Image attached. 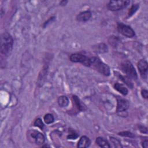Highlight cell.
<instances>
[{"mask_svg": "<svg viewBox=\"0 0 148 148\" xmlns=\"http://www.w3.org/2000/svg\"><path fill=\"white\" fill-rule=\"evenodd\" d=\"M13 40L12 36L8 33H3L1 36L0 50L1 54L8 55L12 50Z\"/></svg>", "mask_w": 148, "mask_h": 148, "instance_id": "cell-1", "label": "cell"}, {"mask_svg": "<svg viewBox=\"0 0 148 148\" xmlns=\"http://www.w3.org/2000/svg\"><path fill=\"white\" fill-rule=\"evenodd\" d=\"M90 58V65L94 69L100 72L105 76H109L110 75V68L108 65L103 62L100 58L97 57H92Z\"/></svg>", "mask_w": 148, "mask_h": 148, "instance_id": "cell-2", "label": "cell"}, {"mask_svg": "<svg viewBox=\"0 0 148 148\" xmlns=\"http://www.w3.org/2000/svg\"><path fill=\"white\" fill-rule=\"evenodd\" d=\"M120 69L130 79H136L138 78L137 73L135 68L128 60L124 61L121 64Z\"/></svg>", "mask_w": 148, "mask_h": 148, "instance_id": "cell-3", "label": "cell"}, {"mask_svg": "<svg viewBox=\"0 0 148 148\" xmlns=\"http://www.w3.org/2000/svg\"><path fill=\"white\" fill-rule=\"evenodd\" d=\"M130 3V1H110L108 4V8L111 11H117L125 8Z\"/></svg>", "mask_w": 148, "mask_h": 148, "instance_id": "cell-4", "label": "cell"}, {"mask_svg": "<svg viewBox=\"0 0 148 148\" xmlns=\"http://www.w3.org/2000/svg\"><path fill=\"white\" fill-rule=\"evenodd\" d=\"M70 60L72 62H80L87 66H90V58L83 54L78 53L72 54L70 56Z\"/></svg>", "mask_w": 148, "mask_h": 148, "instance_id": "cell-5", "label": "cell"}, {"mask_svg": "<svg viewBox=\"0 0 148 148\" xmlns=\"http://www.w3.org/2000/svg\"><path fill=\"white\" fill-rule=\"evenodd\" d=\"M118 31L128 38H132L135 36V32L130 26L125 25L123 23H119L117 25Z\"/></svg>", "mask_w": 148, "mask_h": 148, "instance_id": "cell-6", "label": "cell"}, {"mask_svg": "<svg viewBox=\"0 0 148 148\" xmlns=\"http://www.w3.org/2000/svg\"><path fill=\"white\" fill-rule=\"evenodd\" d=\"M138 68L140 72V76L143 79H146L147 76L148 64L145 60H140L138 62Z\"/></svg>", "mask_w": 148, "mask_h": 148, "instance_id": "cell-7", "label": "cell"}, {"mask_svg": "<svg viewBox=\"0 0 148 148\" xmlns=\"http://www.w3.org/2000/svg\"><path fill=\"white\" fill-rule=\"evenodd\" d=\"M129 102L127 100L119 97L117 98V112L125 111L129 108Z\"/></svg>", "mask_w": 148, "mask_h": 148, "instance_id": "cell-8", "label": "cell"}, {"mask_svg": "<svg viewBox=\"0 0 148 148\" xmlns=\"http://www.w3.org/2000/svg\"><path fill=\"white\" fill-rule=\"evenodd\" d=\"M31 136L34 138V141L37 145H42L45 142V138L44 135L37 131H32L31 133Z\"/></svg>", "mask_w": 148, "mask_h": 148, "instance_id": "cell-9", "label": "cell"}, {"mask_svg": "<svg viewBox=\"0 0 148 148\" xmlns=\"http://www.w3.org/2000/svg\"><path fill=\"white\" fill-rule=\"evenodd\" d=\"M91 17V13L89 10L84 11L77 14L76 20L79 22H85L90 20Z\"/></svg>", "mask_w": 148, "mask_h": 148, "instance_id": "cell-10", "label": "cell"}, {"mask_svg": "<svg viewBox=\"0 0 148 148\" xmlns=\"http://www.w3.org/2000/svg\"><path fill=\"white\" fill-rule=\"evenodd\" d=\"M92 49L94 51L97 53H105L108 51V48L107 46L103 43H98L96 45L93 46Z\"/></svg>", "mask_w": 148, "mask_h": 148, "instance_id": "cell-11", "label": "cell"}, {"mask_svg": "<svg viewBox=\"0 0 148 148\" xmlns=\"http://www.w3.org/2000/svg\"><path fill=\"white\" fill-rule=\"evenodd\" d=\"M91 141L90 139L86 136H83L79 139L77 146L79 148H85L88 147Z\"/></svg>", "mask_w": 148, "mask_h": 148, "instance_id": "cell-12", "label": "cell"}, {"mask_svg": "<svg viewBox=\"0 0 148 148\" xmlns=\"http://www.w3.org/2000/svg\"><path fill=\"white\" fill-rule=\"evenodd\" d=\"M114 89L116 90L117 91L120 92L123 95H126L128 93L127 88L122 84L119 83H116L114 85Z\"/></svg>", "mask_w": 148, "mask_h": 148, "instance_id": "cell-13", "label": "cell"}, {"mask_svg": "<svg viewBox=\"0 0 148 148\" xmlns=\"http://www.w3.org/2000/svg\"><path fill=\"white\" fill-rule=\"evenodd\" d=\"M95 142L101 147H105V148L110 147V146L109 143H108V142L105 139H104L102 137L97 138Z\"/></svg>", "mask_w": 148, "mask_h": 148, "instance_id": "cell-14", "label": "cell"}, {"mask_svg": "<svg viewBox=\"0 0 148 148\" xmlns=\"http://www.w3.org/2000/svg\"><path fill=\"white\" fill-rule=\"evenodd\" d=\"M58 103L61 107H66L69 104V99L65 96H60L58 99Z\"/></svg>", "mask_w": 148, "mask_h": 148, "instance_id": "cell-15", "label": "cell"}, {"mask_svg": "<svg viewBox=\"0 0 148 148\" xmlns=\"http://www.w3.org/2000/svg\"><path fill=\"white\" fill-rule=\"evenodd\" d=\"M108 42L110 45L113 46V47H116L120 42V39L117 36L112 35L109 37Z\"/></svg>", "mask_w": 148, "mask_h": 148, "instance_id": "cell-16", "label": "cell"}, {"mask_svg": "<svg viewBox=\"0 0 148 148\" xmlns=\"http://www.w3.org/2000/svg\"><path fill=\"white\" fill-rule=\"evenodd\" d=\"M72 99L73 101V102L76 106V107L77 108V109L80 110V111H82L83 110V107L82 106L79 99L78 98V97L76 95H73L72 97Z\"/></svg>", "mask_w": 148, "mask_h": 148, "instance_id": "cell-17", "label": "cell"}, {"mask_svg": "<svg viewBox=\"0 0 148 148\" xmlns=\"http://www.w3.org/2000/svg\"><path fill=\"white\" fill-rule=\"evenodd\" d=\"M44 121L46 124H51L54 121V116L53 114H50V113H47L46 114H45V116L43 117Z\"/></svg>", "mask_w": 148, "mask_h": 148, "instance_id": "cell-18", "label": "cell"}, {"mask_svg": "<svg viewBox=\"0 0 148 148\" xmlns=\"http://www.w3.org/2000/svg\"><path fill=\"white\" fill-rule=\"evenodd\" d=\"M119 77L120 79H121L123 82H124L129 87H132V83H131V82L130 80V78L128 77H127V76H122V75H119Z\"/></svg>", "mask_w": 148, "mask_h": 148, "instance_id": "cell-19", "label": "cell"}, {"mask_svg": "<svg viewBox=\"0 0 148 148\" xmlns=\"http://www.w3.org/2000/svg\"><path fill=\"white\" fill-rule=\"evenodd\" d=\"M139 7V4H134L132 5L131 8H130L129 12H128V17L132 16L138 9Z\"/></svg>", "mask_w": 148, "mask_h": 148, "instance_id": "cell-20", "label": "cell"}, {"mask_svg": "<svg viewBox=\"0 0 148 148\" xmlns=\"http://www.w3.org/2000/svg\"><path fill=\"white\" fill-rule=\"evenodd\" d=\"M110 142L113 144L114 146L116 147H122V146L121 145V143L119 140H118L117 138H113V137H110Z\"/></svg>", "mask_w": 148, "mask_h": 148, "instance_id": "cell-21", "label": "cell"}, {"mask_svg": "<svg viewBox=\"0 0 148 148\" xmlns=\"http://www.w3.org/2000/svg\"><path fill=\"white\" fill-rule=\"evenodd\" d=\"M118 135L121 136H126V137H129V138H134V135L129 131H123L121 132H119Z\"/></svg>", "mask_w": 148, "mask_h": 148, "instance_id": "cell-22", "label": "cell"}, {"mask_svg": "<svg viewBox=\"0 0 148 148\" xmlns=\"http://www.w3.org/2000/svg\"><path fill=\"white\" fill-rule=\"evenodd\" d=\"M34 125L36 127H38L39 128H40V129H42L43 128L44 124L42 121V120L40 118L37 119L35 122H34Z\"/></svg>", "mask_w": 148, "mask_h": 148, "instance_id": "cell-23", "label": "cell"}, {"mask_svg": "<svg viewBox=\"0 0 148 148\" xmlns=\"http://www.w3.org/2000/svg\"><path fill=\"white\" fill-rule=\"evenodd\" d=\"M77 137H78V135L76 132H73L71 133L70 134H69L67 136V139H76Z\"/></svg>", "mask_w": 148, "mask_h": 148, "instance_id": "cell-24", "label": "cell"}, {"mask_svg": "<svg viewBox=\"0 0 148 148\" xmlns=\"http://www.w3.org/2000/svg\"><path fill=\"white\" fill-rule=\"evenodd\" d=\"M141 95L143 97V98H145V99H147L148 98V91L147 90H142L141 91Z\"/></svg>", "mask_w": 148, "mask_h": 148, "instance_id": "cell-25", "label": "cell"}, {"mask_svg": "<svg viewBox=\"0 0 148 148\" xmlns=\"http://www.w3.org/2000/svg\"><path fill=\"white\" fill-rule=\"evenodd\" d=\"M142 147L144 148H147L148 147V140L146 139L142 142Z\"/></svg>", "mask_w": 148, "mask_h": 148, "instance_id": "cell-26", "label": "cell"}, {"mask_svg": "<svg viewBox=\"0 0 148 148\" xmlns=\"http://www.w3.org/2000/svg\"><path fill=\"white\" fill-rule=\"evenodd\" d=\"M67 2H68V1H62L61 2H60V5H62V6H64V5H65L66 3H67Z\"/></svg>", "mask_w": 148, "mask_h": 148, "instance_id": "cell-27", "label": "cell"}]
</instances>
